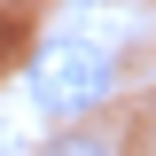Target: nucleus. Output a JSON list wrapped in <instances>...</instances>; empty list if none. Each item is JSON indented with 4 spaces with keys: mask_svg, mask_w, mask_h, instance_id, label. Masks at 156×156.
Returning <instances> with one entry per match:
<instances>
[{
    "mask_svg": "<svg viewBox=\"0 0 156 156\" xmlns=\"http://www.w3.org/2000/svg\"><path fill=\"white\" fill-rule=\"evenodd\" d=\"M109 94H117V55L94 47V39H47L31 55V101L47 117H62V125L94 117Z\"/></svg>",
    "mask_w": 156,
    "mask_h": 156,
    "instance_id": "nucleus-1",
    "label": "nucleus"
},
{
    "mask_svg": "<svg viewBox=\"0 0 156 156\" xmlns=\"http://www.w3.org/2000/svg\"><path fill=\"white\" fill-rule=\"evenodd\" d=\"M39 156H109V133H101V125H62Z\"/></svg>",
    "mask_w": 156,
    "mask_h": 156,
    "instance_id": "nucleus-2",
    "label": "nucleus"
},
{
    "mask_svg": "<svg viewBox=\"0 0 156 156\" xmlns=\"http://www.w3.org/2000/svg\"><path fill=\"white\" fill-rule=\"evenodd\" d=\"M0 156H8V125H0Z\"/></svg>",
    "mask_w": 156,
    "mask_h": 156,
    "instance_id": "nucleus-3",
    "label": "nucleus"
}]
</instances>
